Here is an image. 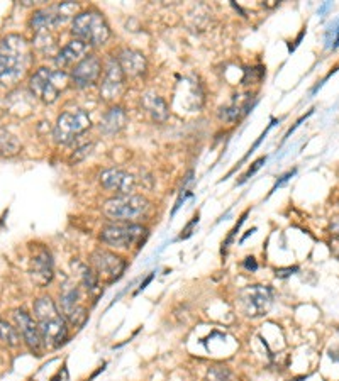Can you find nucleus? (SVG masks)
Here are the masks:
<instances>
[{
  "mask_svg": "<svg viewBox=\"0 0 339 381\" xmlns=\"http://www.w3.org/2000/svg\"><path fill=\"white\" fill-rule=\"evenodd\" d=\"M29 44L19 34H9L0 41V85L14 86L31 66Z\"/></svg>",
  "mask_w": 339,
  "mask_h": 381,
  "instance_id": "1",
  "label": "nucleus"
},
{
  "mask_svg": "<svg viewBox=\"0 0 339 381\" xmlns=\"http://www.w3.org/2000/svg\"><path fill=\"white\" fill-rule=\"evenodd\" d=\"M34 317L41 331L44 348L58 349L68 341V322L50 297H41L36 300Z\"/></svg>",
  "mask_w": 339,
  "mask_h": 381,
  "instance_id": "2",
  "label": "nucleus"
},
{
  "mask_svg": "<svg viewBox=\"0 0 339 381\" xmlns=\"http://www.w3.org/2000/svg\"><path fill=\"white\" fill-rule=\"evenodd\" d=\"M71 34L75 39L82 41L86 46H102L111 37V28L105 21L104 14L97 9H89L78 12L71 24Z\"/></svg>",
  "mask_w": 339,
  "mask_h": 381,
  "instance_id": "3",
  "label": "nucleus"
},
{
  "mask_svg": "<svg viewBox=\"0 0 339 381\" xmlns=\"http://www.w3.org/2000/svg\"><path fill=\"white\" fill-rule=\"evenodd\" d=\"M149 200L145 195H116L105 200L102 205V214L112 222H129L134 224L138 219L145 217L148 214Z\"/></svg>",
  "mask_w": 339,
  "mask_h": 381,
  "instance_id": "4",
  "label": "nucleus"
},
{
  "mask_svg": "<svg viewBox=\"0 0 339 381\" xmlns=\"http://www.w3.org/2000/svg\"><path fill=\"white\" fill-rule=\"evenodd\" d=\"M70 82V75L62 70H53V68H39L29 80V89L34 95L44 104H53L58 100L59 93L66 89Z\"/></svg>",
  "mask_w": 339,
  "mask_h": 381,
  "instance_id": "5",
  "label": "nucleus"
},
{
  "mask_svg": "<svg viewBox=\"0 0 339 381\" xmlns=\"http://www.w3.org/2000/svg\"><path fill=\"white\" fill-rule=\"evenodd\" d=\"M148 236V229L141 224H129V222H114V224L105 225L100 231V241L107 246L118 249H129L145 243V237Z\"/></svg>",
  "mask_w": 339,
  "mask_h": 381,
  "instance_id": "6",
  "label": "nucleus"
},
{
  "mask_svg": "<svg viewBox=\"0 0 339 381\" xmlns=\"http://www.w3.org/2000/svg\"><path fill=\"white\" fill-rule=\"evenodd\" d=\"M92 126L90 115L82 109H73L59 114L53 129V138L58 145H70L71 141L82 136Z\"/></svg>",
  "mask_w": 339,
  "mask_h": 381,
  "instance_id": "7",
  "label": "nucleus"
},
{
  "mask_svg": "<svg viewBox=\"0 0 339 381\" xmlns=\"http://www.w3.org/2000/svg\"><path fill=\"white\" fill-rule=\"evenodd\" d=\"M237 304L244 315L258 319L270 310L273 304V290L265 285H250L237 293Z\"/></svg>",
  "mask_w": 339,
  "mask_h": 381,
  "instance_id": "8",
  "label": "nucleus"
},
{
  "mask_svg": "<svg viewBox=\"0 0 339 381\" xmlns=\"http://www.w3.org/2000/svg\"><path fill=\"white\" fill-rule=\"evenodd\" d=\"M78 10V3L75 2H63L56 3L53 7H46L37 12H34L31 19V26L37 34L48 32L51 29H56L58 26L66 24L71 17L75 19V14Z\"/></svg>",
  "mask_w": 339,
  "mask_h": 381,
  "instance_id": "9",
  "label": "nucleus"
},
{
  "mask_svg": "<svg viewBox=\"0 0 339 381\" xmlns=\"http://www.w3.org/2000/svg\"><path fill=\"white\" fill-rule=\"evenodd\" d=\"M90 266L93 268L100 281L114 283L118 281L126 271L127 263L122 256L109 251V249H95L90 256Z\"/></svg>",
  "mask_w": 339,
  "mask_h": 381,
  "instance_id": "10",
  "label": "nucleus"
},
{
  "mask_svg": "<svg viewBox=\"0 0 339 381\" xmlns=\"http://www.w3.org/2000/svg\"><path fill=\"white\" fill-rule=\"evenodd\" d=\"M59 312L65 317V320L70 326L80 327L85 326L86 319H89V310L84 304H82L80 288L77 285H65V288L59 292Z\"/></svg>",
  "mask_w": 339,
  "mask_h": 381,
  "instance_id": "11",
  "label": "nucleus"
},
{
  "mask_svg": "<svg viewBox=\"0 0 339 381\" xmlns=\"http://www.w3.org/2000/svg\"><path fill=\"white\" fill-rule=\"evenodd\" d=\"M124 82H126V77H124L122 70H120L118 58L111 56V58L105 62L104 71H102V77L99 80V90L102 99L112 102L120 97V93H122L124 90Z\"/></svg>",
  "mask_w": 339,
  "mask_h": 381,
  "instance_id": "12",
  "label": "nucleus"
},
{
  "mask_svg": "<svg viewBox=\"0 0 339 381\" xmlns=\"http://www.w3.org/2000/svg\"><path fill=\"white\" fill-rule=\"evenodd\" d=\"M102 71H104V63H102V59L97 55L89 53V55L71 70L70 80L77 89H89V86H93L95 83H99Z\"/></svg>",
  "mask_w": 339,
  "mask_h": 381,
  "instance_id": "13",
  "label": "nucleus"
},
{
  "mask_svg": "<svg viewBox=\"0 0 339 381\" xmlns=\"http://www.w3.org/2000/svg\"><path fill=\"white\" fill-rule=\"evenodd\" d=\"M14 320H16V327L19 334H21L22 341L26 342V346H28L29 351L34 354H37V356H41V353H43V348H44V342H43V337H41V331L39 327H37L36 320H34L33 317L24 310L14 312Z\"/></svg>",
  "mask_w": 339,
  "mask_h": 381,
  "instance_id": "14",
  "label": "nucleus"
},
{
  "mask_svg": "<svg viewBox=\"0 0 339 381\" xmlns=\"http://www.w3.org/2000/svg\"><path fill=\"white\" fill-rule=\"evenodd\" d=\"M100 185L105 190L116 192L118 195H129L136 188V178L124 169L109 168L102 171Z\"/></svg>",
  "mask_w": 339,
  "mask_h": 381,
  "instance_id": "15",
  "label": "nucleus"
},
{
  "mask_svg": "<svg viewBox=\"0 0 339 381\" xmlns=\"http://www.w3.org/2000/svg\"><path fill=\"white\" fill-rule=\"evenodd\" d=\"M31 278L39 286L50 285L55 277V266H53V256L46 248H39L31 258Z\"/></svg>",
  "mask_w": 339,
  "mask_h": 381,
  "instance_id": "16",
  "label": "nucleus"
},
{
  "mask_svg": "<svg viewBox=\"0 0 339 381\" xmlns=\"http://www.w3.org/2000/svg\"><path fill=\"white\" fill-rule=\"evenodd\" d=\"M116 58H118L120 70H122L126 78H138L141 75H145L146 70H148V59H146V56L141 51L133 50V48H124V50L119 51V55Z\"/></svg>",
  "mask_w": 339,
  "mask_h": 381,
  "instance_id": "17",
  "label": "nucleus"
},
{
  "mask_svg": "<svg viewBox=\"0 0 339 381\" xmlns=\"http://www.w3.org/2000/svg\"><path fill=\"white\" fill-rule=\"evenodd\" d=\"M86 55H89V46L82 43V41L73 39L58 51L55 58V65L62 71L73 70Z\"/></svg>",
  "mask_w": 339,
  "mask_h": 381,
  "instance_id": "18",
  "label": "nucleus"
},
{
  "mask_svg": "<svg viewBox=\"0 0 339 381\" xmlns=\"http://www.w3.org/2000/svg\"><path fill=\"white\" fill-rule=\"evenodd\" d=\"M127 124V114L120 105H114V107L109 109L104 115H102L99 129L104 136H116L126 127Z\"/></svg>",
  "mask_w": 339,
  "mask_h": 381,
  "instance_id": "19",
  "label": "nucleus"
},
{
  "mask_svg": "<svg viewBox=\"0 0 339 381\" xmlns=\"http://www.w3.org/2000/svg\"><path fill=\"white\" fill-rule=\"evenodd\" d=\"M251 107H253V102L250 95H235V99L221 109L219 117L224 122H236L241 117L246 115Z\"/></svg>",
  "mask_w": 339,
  "mask_h": 381,
  "instance_id": "20",
  "label": "nucleus"
},
{
  "mask_svg": "<svg viewBox=\"0 0 339 381\" xmlns=\"http://www.w3.org/2000/svg\"><path fill=\"white\" fill-rule=\"evenodd\" d=\"M141 105L146 112H148L149 117L154 120V122H167L170 117V109L168 104L161 99L160 95H156L154 92H146L145 95L141 97Z\"/></svg>",
  "mask_w": 339,
  "mask_h": 381,
  "instance_id": "21",
  "label": "nucleus"
},
{
  "mask_svg": "<svg viewBox=\"0 0 339 381\" xmlns=\"http://www.w3.org/2000/svg\"><path fill=\"white\" fill-rule=\"evenodd\" d=\"M73 268L78 273V277H80L82 286H85L86 293H89L93 300L99 299L102 295V286H100L99 277L95 275L93 268L89 265H82V263H77V265L73 263Z\"/></svg>",
  "mask_w": 339,
  "mask_h": 381,
  "instance_id": "22",
  "label": "nucleus"
},
{
  "mask_svg": "<svg viewBox=\"0 0 339 381\" xmlns=\"http://www.w3.org/2000/svg\"><path fill=\"white\" fill-rule=\"evenodd\" d=\"M0 341L10 346V348H16V346L21 344V334H19L17 327H12L3 319H0Z\"/></svg>",
  "mask_w": 339,
  "mask_h": 381,
  "instance_id": "23",
  "label": "nucleus"
},
{
  "mask_svg": "<svg viewBox=\"0 0 339 381\" xmlns=\"http://www.w3.org/2000/svg\"><path fill=\"white\" fill-rule=\"evenodd\" d=\"M21 149V142L17 141L16 136L7 131H0V154L2 156H14Z\"/></svg>",
  "mask_w": 339,
  "mask_h": 381,
  "instance_id": "24",
  "label": "nucleus"
},
{
  "mask_svg": "<svg viewBox=\"0 0 339 381\" xmlns=\"http://www.w3.org/2000/svg\"><path fill=\"white\" fill-rule=\"evenodd\" d=\"M207 381H232V373L228 366H212L207 371Z\"/></svg>",
  "mask_w": 339,
  "mask_h": 381,
  "instance_id": "25",
  "label": "nucleus"
},
{
  "mask_svg": "<svg viewBox=\"0 0 339 381\" xmlns=\"http://www.w3.org/2000/svg\"><path fill=\"white\" fill-rule=\"evenodd\" d=\"M326 41H327V48H338L339 46V21L334 26H331L329 29H327L326 34Z\"/></svg>",
  "mask_w": 339,
  "mask_h": 381,
  "instance_id": "26",
  "label": "nucleus"
},
{
  "mask_svg": "<svg viewBox=\"0 0 339 381\" xmlns=\"http://www.w3.org/2000/svg\"><path fill=\"white\" fill-rule=\"evenodd\" d=\"M265 161H266V158H259V160L256 161V163H253V166H251V168L248 169V173H246V175L243 176V180H241V183H243V182H246V180L250 178L251 175H255V171H256V169H259V168H262V166H263V163H265Z\"/></svg>",
  "mask_w": 339,
  "mask_h": 381,
  "instance_id": "27",
  "label": "nucleus"
},
{
  "mask_svg": "<svg viewBox=\"0 0 339 381\" xmlns=\"http://www.w3.org/2000/svg\"><path fill=\"white\" fill-rule=\"evenodd\" d=\"M93 148V145H85L84 148H80V149H77L75 151V154H73V158H75V161H80V160H84V158L86 156V154H90V149Z\"/></svg>",
  "mask_w": 339,
  "mask_h": 381,
  "instance_id": "28",
  "label": "nucleus"
},
{
  "mask_svg": "<svg viewBox=\"0 0 339 381\" xmlns=\"http://www.w3.org/2000/svg\"><path fill=\"white\" fill-rule=\"evenodd\" d=\"M295 271H299V268L293 266V268H285V270H277V277L278 278H287L290 275H293Z\"/></svg>",
  "mask_w": 339,
  "mask_h": 381,
  "instance_id": "29",
  "label": "nucleus"
},
{
  "mask_svg": "<svg viewBox=\"0 0 339 381\" xmlns=\"http://www.w3.org/2000/svg\"><path fill=\"white\" fill-rule=\"evenodd\" d=\"M244 268H246L248 271H256L258 270V263H256V259L255 258H246L244 259Z\"/></svg>",
  "mask_w": 339,
  "mask_h": 381,
  "instance_id": "30",
  "label": "nucleus"
},
{
  "mask_svg": "<svg viewBox=\"0 0 339 381\" xmlns=\"http://www.w3.org/2000/svg\"><path fill=\"white\" fill-rule=\"evenodd\" d=\"M329 231H331V234H333L334 237H338V239H339V217L334 219V221L331 222V224H329Z\"/></svg>",
  "mask_w": 339,
  "mask_h": 381,
  "instance_id": "31",
  "label": "nucleus"
},
{
  "mask_svg": "<svg viewBox=\"0 0 339 381\" xmlns=\"http://www.w3.org/2000/svg\"><path fill=\"white\" fill-rule=\"evenodd\" d=\"M195 224H199V216H195V217H194V221H192L190 224L187 225V229H185V231H183L185 234H182V239H183V237H188V236H190V234H192L190 231H192V229H194V225H195Z\"/></svg>",
  "mask_w": 339,
  "mask_h": 381,
  "instance_id": "32",
  "label": "nucleus"
},
{
  "mask_svg": "<svg viewBox=\"0 0 339 381\" xmlns=\"http://www.w3.org/2000/svg\"><path fill=\"white\" fill-rule=\"evenodd\" d=\"M293 175H295V169H292V171H288L287 175H284V176H282V178L278 180V182H277V185H275V187H273V192H275V188H277V187H280V185H284L285 182H287V180H290V176H293Z\"/></svg>",
  "mask_w": 339,
  "mask_h": 381,
  "instance_id": "33",
  "label": "nucleus"
},
{
  "mask_svg": "<svg viewBox=\"0 0 339 381\" xmlns=\"http://www.w3.org/2000/svg\"><path fill=\"white\" fill-rule=\"evenodd\" d=\"M331 251H333V254L339 258V239L338 237H334L333 243H331Z\"/></svg>",
  "mask_w": 339,
  "mask_h": 381,
  "instance_id": "34",
  "label": "nucleus"
}]
</instances>
